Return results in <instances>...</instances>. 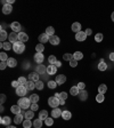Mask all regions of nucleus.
Instances as JSON below:
<instances>
[{"mask_svg": "<svg viewBox=\"0 0 114 128\" xmlns=\"http://www.w3.org/2000/svg\"><path fill=\"white\" fill-rule=\"evenodd\" d=\"M48 104H49L50 108L56 109V108H58V105L61 104V101H59L57 97H55V96H51V97L48 98Z\"/></svg>", "mask_w": 114, "mask_h": 128, "instance_id": "7ed1b4c3", "label": "nucleus"}, {"mask_svg": "<svg viewBox=\"0 0 114 128\" xmlns=\"http://www.w3.org/2000/svg\"><path fill=\"white\" fill-rule=\"evenodd\" d=\"M7 64L9 68H15L16 65H17V61H16V58H13V57H9L7 61Z\"/></svg>", "mask_w": 114, "mask_h": 128, "instance_id": "4be33fe9", "label": "nucleus"}, {"mask_svg": "<svg viewBox=\"0 0 114 128\" xmlns=\"http://www.w3.org/2000/svg\"><path fill=\"white\" fill-rule=\"evenodd\" d=\"M104 100H105V98H104V95L103 94H97V96H96V101L98 102V103H102V102H104Z\"/></svg>", "mask_w": 114, "mask_h": 128, "instance_id": "c03bdc74", "label": "nucleus"}, {"mask_svg": "<svg viewBox=\"0 0 114 128\" xmlns=\"http://www.w3.org/2000/svg\"><path fill=\"white\" fill-rule=\"evenodd\" d=\"M111 18H112V21H113V22H114V11H113V13H112V15H111Z\"/></svg>", "mask_w": 114, "mask_h": 128, "instance_id": "052dcab7", "label": "nucleus"}, {"mask_svg": "<svg viewBox=\"0 0 114 128\" xmlns=\"http://www.w3.org/2000/svg\"><path fill=\"white\" fill-rule=\"evenodd\" d=\"M29 40V37H27V34L25 32H19L18 33V41L21 42H25Z\"/></svg>", "mask_w": 114, "mask_h": 128, "instance_id": "dca6fc26", "label": "nucleus"}, {"mask_svg": "<svg viewBox=\"0 0 114 128\" xmlns=\"http://www.w3.org/2000/svg\"><path fill=\"white\" fill-rule=\"evenodd\" d=\"M70 65H71L72 68H75L76 65H78V61H75L74 58H73L72 61H70Z\"/></svg>", "mask_w": 114, "mask_h": 128, "instance_id": "603ef678", "label": "nucleus"}, {"mask_svg": "<svg viewBox=\"0 0 114 128\" xmlns=\"http://www.w3.org/2000/svg\"><path fill=\"white\" fill-rule=\"evenodd\" d=\"M18 82L21 83L22 86H24V85L27 82V80L25 79V77H19V78H18Z\"/></svg>", "mask_w": 114, "mask_h": 128, "instance_id": "de8ad7c7", "label": "nucleus"}, {"mask_svg": "<svg viewBox=\"0 0 114 128\" xmlns=\"http://www.w3.org/2000/svg\"><path fill=\"white\" fill-rule=\"evenodd\" d=\"M79 98H80V101H87V98H88V93L86 91H80L79 93Z\"/></svg>", "mask_w": 114, "mask_h": 128, "instance_id": "b1692460", "label": "nucleus"}, {"mask_svg": "<svg viewBox=\"0 0 114 128\" xmlns=\"http://www.w3.org/2000/svg\"><path fill=\"white\" fill-rule=\"evenodd\" d=\"M56 72H57V68L55 66V65H53V64H49V65L47 66V73H48V74L53 75V74H55Z\"/></svg>", "mask_w": 114, "mask_h": 128, "instance_id": "f8f14e48", "label": "nucleus"}, {"mask_svg": "<svg viewBox=\"0 0 114 128\" xmlns=\"http://www.w3.org/2000/svg\"><path fill=\"white\" fill-rule=\"evenodd\" d=\"M24 86L26 87L27 91H33L34 88H35V82H34V81H32V80H29V81H27V82L25 83Z\"/></svg>", "mask_w": 114, "mask_h": 128, "instance_id": "412c9836", "label": "nucleus"}, {"mask_svg": "<svg viewBox=\"0 0 114 128\" xmlns=\"http://www.w3.org/2000/svg\"><path fill=\"white\" fill-rule=\"evenodd\" d=\"M54 65H55V66H56V68H59V66H62V63L61 62H59V61H57L56 63L54 64Z\"/></svg>", "mask_w": 114, "mask_h": 128, "instance_id": "4d7b16f0", "label": "nucleus"}, {"mask_svg": "<svg viewBox=\"0 0 114 128\" xmlns=\"http://www.w3.org/2000/svg\"><path fill=\"white\" fill-rule=\"evenodd\" d=\"M6 66H8L7 62H1V63H0V70H5Z\"/></svg>", "mask_w": 114, "mask_h": 128, "instance_id": "864d4df0", "label": "nucleus"}, {"mask_svg": "<svg viewBox=\"0 0 114 128\" xmlns=\"http://www.w3.org/2000/svg\"><path fill=\"white\" fill-rule=\"evenodd\" d=\"M8 58H9V57L7 56V54H6V53H1V54H0V60H1V62H7Z\"/></svg>", "mask_w": 114, "mask_h": 128, "instance_id": "a18cd8bd", "label": "nucleus"}, {"mask_svg": "<svg viewBox=\"0 0 114 128\" xmlns=\"http://www.w3.org/2000/svg\"><path fill=\"white\" fill-rule=\"evenodd\" d=\"M8 40H9V42H11V44L14 45L15 42L18 41V33H16V32H11V33H9Z\"/></svg>", "mask_w": 114, "mask_h": 128, "instance_id": "0eeeda50", "label": "nucleus"}, {"mask_svg": "<svg viewBox=\"0 0 114 128\" xmlns=\"http://www.w3.org/2000/svg\"><path fill=\"white\" fill-rule=\"evenodd\" d=\"M98 91H99V94H105L107 91V86L106 85H104V83H102V85H99V87H98Z\"/></svg>", "mask_w": 114, "mask_h": 128, "instance_id": "7c9ffc66", "label": "nucleus"}, {"mask_svg": "<svg viewBox=\"0 0 114 128\" xmlns=\"http://www.w3.org/2000/svg\"><path fill=\"white\" fill-rule=\"evenodd\" d=\"M7 128H16L15 126H10V125H9V126H7Z\"/></svg>", "mask_w": 114, "mask_h": 128, "instance_id": "e2e57ef3", "label": "nucleus"}, {"mask_svg": "<svg viewBox=\"0 0 114 128\" xmlns=\"http://www.w3.org/2000/svg\"><path fill=\"white\" fill-rule=\"evenodd\" d=\"M10 27H11V30H13V32H16V33L22 32V31H21L22 27H21V24H19L18 22H13L10 24Z\"/></svg>", "mask_w": 114, "mask_h": 128, "instance_id": "423d86ee", "label": "nucleus"}, {"mask_svg": "<svg viewBox=\"0 0 114 128\" xmlns=\"http://www.w3.org/2000/svg\"><path fill=\"white\" fill-rule=\"evenodd\" d=\"M35 72L39 73V74H43L45 72H47V68H46L43 64H39L38 66L35 68Z\"/></svg>", "mask_w": 114, "mask_h": 128, "instance_id": "9b49d317", "label": "nucleus"}, {"mask_svg": "<svg viewBox=\"0 0 114 128\" xmlns=\"http://www.w3.org/2000/svg\"><path fill=\"white\" fill-rule=\"evenodd\" d=\"M48 118V112L46 111V110H41L40 112H39V119H41V120H46Z\"/></svg>", "mask_w": 114, "mask_h": 128, "instance_id": "bb28decb", "label": "nucleus"}, {"mask_svg": "<svg viewBox=\"0 0 114 128\" xmlns=\"http://www.w3.org/2000/svg\"><path fill=\"white\" fill-rule=\"evenodd\" d=\"M33 127L34 128H41L42 127V120L41 119H34L33 121Z\"/></svg>", "mask_w": 114, "mask_h": 128, "instance_id": "473e14b6", "label": "nucleus"}, {"mask_svg": "<svg viewBox=\"0 0 114 128\" xmlns=\"http://www.w3.org/2000/svg\"><path fill=\"white\" fill-rule=\"evenodd\" d=\"M103 38H104V36H103L102 33H97V34L95 36V40H96L97 42H100V41L103 40Z\"/></svg>", "mask_w": 114, "mask_h": 128, "instance_id": "49530a36", "label": "nucleus"}, {"mask_svg": "<svg viewBox=\"0 0 114 128\" xmlns=\"http://www.w3.org/2000/svg\"><path fill=\"white\" fill-rule=\"evenodd\" d=\"M49 42L53 46H57L61 42V39H59V37H57V36H51V37H49Z\"/></svg>", "mask_w": 114, "mask_h": 128, "instance_id": "9d476101", "label": "nucleus"}, {"mask_svg": "<svg viewBox=\"0 0 114 128\" xmlns=\"http://www.w3.org/2000/svg\"><path fill=\"white\" fill-rule=\"evenodd\" d=\"M48 62H49V64H55L57 62V58H56V56L55 55H50L49 56V58H48Z\"/></svg>", "mask_w": 114, "mask_h": 128, "instance_id": "79ce46f5", "label": "nucleus"}, {"mask_svg": "<svg viewBox=\"0 0 114 128\" xmlns=\"http://www.w3.org/2000/svg\"><path fill=\"white\" fill-rule=\"evenodd\" d=\"M75 39L78 41H84V40L87 39V34H86V32H83V31H80V32L75 33Z\"/></svg>", "mask_w": 114, "mask_h": 128, "instance_id": "6e6552de", "label": "nucleus"}, {"mask_svg": "<svg viewBox=\"0 0 114 128\" xmlns=\"http://www.w3.org/2000/svg\"><path fill=\"white\" fill-rule=\"evenodd\" d=\"M24 118H25V119H29V120L33 119V118H34V111H32V110L26 111V112L24 113Z\"/></svg>", "mask_w": 114, "mask_h": 128, "instance_id": "a878e982", "label": "nucleus"}, {"mask_svg": "<svg viewBox=\"0 0 114 128\" xmlns=\"http://www.w3.org/2000/svg\"><path fill=\"white\" fill-rule=\"evenodd\" d=\"M70 93H71V95H72V96H76V95H79L80 89H79V88H78L76 86H73V87H71V89H70Z\"/></svg>", "mask_w": 114, "mask_h": 128, "instance_id": "c756f323", "label": "nucleus"}, {"mask_svg": "<svg viewBox=\"0 0 114 128\" xmlns=\"http://www.w3.org/2000/svg\"><path fill=\"white\" fill-rule=\"evenodd\" d=\"M106 69H107V64L102 60V61H100V63L98 64V70H99V71H105Z\"/></svg>", "mask_w": 114, "mask_h": 128, "instance_id": "f704fd0d", "label": "nucleus"}, {"mask_svg": "<svg viewBox=\"0 0 114 128\" xmlns=\"http://www.w3.org/2000/svg\"><path fill=\"white\" fill-rule=\"evenodd\" d=\"M43 87H45V85H43V81H40V80H39L38 82H35V88H37V89H39V91H42V89H43Z\"/></svg>", "mask_w": 114, "mask_h": 128, "instance_id": "a19ab883", "label": "nucleus"}, {"mask_svg": "<svg viewBox=\"0 0 114 128\" xmlns=\"http://www.w3.org/2000/svg\"><path fill=\"white\" fill-rule=\"evenodd\" d=\"M17 104L21 106V109L22 110H26V109H29V108H31V104H32V103H31L30 98L22 97L17 101Z\"/></svg>", "mask_w": 114, "mask_h": 128, "instance_id": "f257e3e1", "label": "nucleus"}, {"mask_svg": "<svg viewBox=\"0 0 114 128\" xmlns=\"http://www.w3.org/2000/svg\"><path fill=\"white\" fill-rule=\"evenodd\" d=\"M0 122H1V125H5V126H9L11 122V119L9 117H2L1 118V120H0Z\"/></svg>", "mask_w": 114, "mask_h": 128, "instance_id": "393cba45", "label": "nucleus"}, {"mask_svg": "<svg viewBox=\"0 0 114 128\" xmlns=\"http://www.w3.org/2000/svg\"><path fill=\"white\" fill-rule=\"evenodd\" d=\"M76 87L79 88L80 91H84V88H86V83L84 82H79L78 85H76Z\"/></svg>", "mask_w": 114, "mask_h": 128, "instance_id": "09e8293b", "label": "nucleus"}, {"mask_svg": "<svg viewBox=\"0 0 114 128\" xmlns=\"http://www.w3.org/2000/svg\"><path fill=\"white\" fill-rule=\"evenodd\" d=\"M84 32H86V34H87V36H90V34L92 33V31H91V29H89V27H88L87 30L84 31Z\"/></svg>", "mask_w": 114, "mask_h": 128, "instance_id": "6e6d98bb", "label": "nucleus"}, {"mask_svg": "<svg viewBox=\"0 0 114 128\" xmlns=\"http://www.w3.org/2000/svg\"><path fill=\"white\" fill-rule=\"evenodd\" d=\"M62 118H63L64 120H70V119L72 118V113L70 112V111H67V110H65V111H63V113H62Z\"/></svg>", "mask_w": 114, "mask_h": 128, "instance_id": "5701e85b", "label": "nucleus"}, {"mask_svg": "<svg viewBox=\"0 0 114 128\" xmlns=\"http://www.w3.org/2000/svg\"><path fill=\"white\" fill-rule=\"evenodd\" d=\"M48 87H49L50 89H55L57 87V82L55 80H50V81H48Z\"/></svg>", "mask_w": 114, "mask_h": 128, "instance_id": "ea45409f", "label": "nucleus"}, {"mask_svg": "<svg viewBox=\"0 0 114 128\" xmlns=\"http://www.w3.org/2000/svg\"><path fill=\"white\" fill-rule=\"evenodd\" d=\"M1 47L4 49H6V50H10V49H13V44L11 42H1Z\"/></svg>", "mask_w": 114, "mask_h": 128, "instance_id": "c85d7f7f", "label": "nucleus"}, {"mask_svg": "<svg viewBox=\"0 0 114 128\" xmlns=\"http://www.w3.org/2000/svg\"><path fill=\"white\" fill-rule=\"evenodd\" d=\"M11 86L14 87V88H17V87L21 86V83L18 82V80H14V81L11 82Z\"/></svg>", "mask_w": 114, "mask_h": 128, "instance_id": "3c124183", "label": "nucleus"}, {"mask_svg": "<svg viewBox=\"0 0 114 128\" xmlns=\"http://www.w3.org/2000/svg\"><path fill=\"white\" fill-rule=\"evenodd\" d=\"M13 50L15 52L16 54H23L24 50H25V45L24 42H21V41H17L13 45Z\"/></svg>", "mask_w": 114, "mask_h": 128, "instance_id": "f03ea898", "label": "nucleus"}, {"mask_svg": "<svg viewBox=\"0 0 114 128\" xmlns=\"http://www.w3.org/2000/svg\"><path fill=\"white\" fill-rule=\"evenodd\" d=\"M73 58L75 61H80L83 58V54L81 53V52H75V53L73 54Z\"/></svg>", "mask_w": 114, "mask_h": 128, "instance_id": "2f4dec72", "label": "nucleus"}, {"mask_svg": "<svg viewBox=\"0 0 114 128\" xmlns=\"http://www.w3.org/2000/svg\"><path fill=\"white\" fill-rule=\"evenodd\" d=\"M43 50H45V46L42 44H39V45L35 46V52L37 53H43Z\"/></svg>", "mask_w": 114, "mask_h": 128, "instance_id": "4c0bfd02", "label": "nucleus"}, {"mask_svg": "<svg viewBox=\"0 0 114 128\" xmlns=\"http://www.w3.org/2000/svg\"><path fill=\"white\" fill-rule=\"evenodd\" d=\"M26 93H27V89L25 86H22V85H21L19 87L16 88V95H18V96H22L23 97V96H25Z\"/></svg>", "mask_w": 114, "mask_h": 128, "instance_id": "20e7f679", "label": "nucleus"}, {"mask_svg": "<svg viewBox=\"0 0 114 128\" xmlns=\"http://www.w3.org/2000/svg\"><path fill=\"white\" fill-rule=\"evenodd\" d=\"M29 98H30V101H31V103H32V104H33V103H38V101H39V95L32 94Z\"/></svg>", "mask_w": 114, "mask_h": 128, "instance_id": "e433bc0d", "label": "nucleus"}, {"mask_svg": "<svg viewBox=\"0 0 114 128\" xmlns=\"http://www.w3.org/2000/svg\"><path fill=\"white\" fill-rule=\"evenodd\" d=\"M72 31L75 32V33L80 32V31H81V24H80L79 22H74L72 24Z\"/></svg>", "mask_w": 114, "mask_h": 128, "instance_id": "aec40b11", "label": "nucleus"}, {"mask_svg": "<svg viewBox=\"0 0 114 128\" xmlns=\"http://www.w3.org/2000/svg\"><path fill=\"white\" fill-rule=\"evenodd\" d=\"M10 111L16 116V114H19V113H21L22 109H21V106H19L18 104H16V105H13V106H11V108H10Z\"/></svg>", "mask_w": 114, "mask_h": 128, "instance_id": "6ab92c4d", "label": "nucleus"}, {"mask_svg": "<svg viewBox=\"0 0 114 128\" xmlns=\"http://www.w3.org/2000/svg\"><path fill=\"white\" fill-rule=\"evenodd\" d=\"M46 34H48L49 37H51V36H55V29H54L53 27H48L47 29H46Z\"/></svg>", "mask_w": 114, "mask_h": 128, "instance_id": "72a5a7b5", "label": "nucleus"}, {"mask_svg": "<svg viewBox=\"0 0 114 128\" xmlns=\"http://www.w3.org/2000/svg\"><path fill=\"white\" fill-rule=\"evenodd\" d=\"M32 126H33V122L31 120H29V119H25L23 121V127L24 128H31Z\"/></svg>", "mask_w": 114, "mask_h": 128, "instance_id": "c9c22d12", "label": "nucleus"}, {"mask_svg": "<svg viewBox=\"0 0 114 128\" xmlns=\"http://www.w3.org/2000/svg\"><path fill=\"white\" fill-rule=\"evenodd\" d=\"M62 110L58 109V108H56V109H53V111H51V117L53 118H58L62 116Z\"/></svg>", "mask_w": 114, "mask_h": 128, "instance_id": "f3484780", "label": "nucleus"}, {"mask_svg": "<svg viewBox=\"0 0 114 128\" xmlns=\"http://www.w3.org/2000/svg\"><path fill=\"white\" fill-rule=\"evenodd\" d=\"M110 60L114 62V53H111V54H110Z\"/></svg>", "mask_w": 114, "mask_h": 128, "instance_id": "13d9d810", "label": "nucleus"}, {"mask_svg": "<svg viewBox=\"0 0 114 128\" xmlns=\"http://www.w3.org/2000/svg\"><path fill=\"white\" fill-rule=\"evenodd\" d=\"M39 73H37V72H32V73H30L29 74V79L32 80V81H34V82H38L39 81Z\"/></svg>", "mask_w": 114, "mask_h": 128, "instance_id": "a211bd4d", "label": "nucleus"}, {"mask_svg": "<svg viewBox=\"0 0 114 128\" xmlns=\"http://www.w3.org/2000/svg\"><path fill=\"white\" fill-rule=\"evenodd\" d=\"M55 81L57 82V85H63V83H65V81H66V77H65L64 74L57 75L56 79H55Z\"/></svg>", "mask_w": 114, "mask_h": 128, "instance_id": "4468645a", "label": "nucleus"}, {"mask_svg": "<svg viewBox=\"0 0 114 128\" xmlns=\"http://www.w3.org/2000/svg\"><path fill=\"white\" fill-rule=\"evenodd\" d=\"M4 110H5L4 105H1V108H0V111H1V112H2V111H4Z\"/></svg>", "mask_w": 114, "mask_h": 128, "instance_id": "680f3d73", "label": "nucleus"}, {"mask_svg": "<svg viewBox=\"0 0 114 128\" xmlns=\"http://www.w3.org/2000/svg\"><path fill=\"white\" fill-rule=\"evenodd\" d=\"M15 2V0H7V4H9V5H13Z\"/></svg>", "mask_w": 114, "mask_h": 128, "instance_id": "bf43d9fd", "label": "nucleus"}, {"mask_svg": "<svg viewBox=\"0 0 114 128\" xmlns=\"http://www.w3.org/2000/svg\"><path fill=\"white\" fill-rule=\"evenodd\" d=\"M39 41H40V44H46L47 41H49V36L46 33H41L40 36H39Z\"/></svg>", "mask_w": 114, "mask_h": 128, "instance_id": "ddd939ff", "label": "nucleus"}, {"mask_svg": "<svg viewBox=\"0 0 114 128\" xmlns=\"http://www.w3.org/2000/svg\"><path fill=\"white\" fill-rule=\"evenodd\" d=\"M31 110H32V111H37V110H39L38 103H33V104H31Z\"/></svg>", "mask_w": 114, "mask_h": 128, "instance_id": "8fccbe9b", "label": "nucleus"}, {"mask_svg": "<svg viewBox=\"0 0 114 128\" xmlns=\"http://www.w3.org/2000/svg\"><path fill=\"white\" fill-rule=\"evenodd\" d=\"M11 11H13V6H11V5L6 4L4 7H2V13H4L5 15H9Z\"/></svg>", "mask_w": 114, "mask_h": 128, "instance_id": "1a4fd4ad", "label": "nucleus"}, {"mask_svg": "<svg viewBox=\"0 0 114 128\" xmlns=\"http://www.w3.org/2000/svg\"><path fill=\"white\" fill-rule=\"evenodd\" d=\"M63 60L64 61H72L73 60V54H68V53H66V54H64L63 55Z\"/></svg>", "mask_w": 114, "mask_h": 128, "instance_id": "58836bf2", "label": "nucleus"}, {"mask_svg": "<svg viewBox=\"0 0 114 128\" xmlns=\"http://www.w3.org/2000/svg\"><path fill=\"white\" fill-rule=\"evenodd\" d=\"M45 124H46V126H53V124H54V119H53V117L51 118H47L45 120Z\"/></svg>", "mask_w": 114, "mask_h": 128, "instance_id": "37998d69", "label": "nucleus"}, {"mask_svg": "<svg viewBox=\"0 0 114 128\" xmlns=\"http://www.w3.org/2000/svg\"><path fill=\"white\" fill-rule=\"evenodd\" d=\"M43 61H45V56H43V54L42 53H35L34 55V62L38 64H42L43 63Z\"/></svg>", "mask_w": 114, "mask_h": 128, "instance_id": "39448f33", "label": "nucleus"}, {"mask_svg": "<svg viewBox=\"0 0 114 128\" xmlns=\"http://www.w3.org/2000/svg\"><path fill=\"white\" fill-rule=\"evenodd\" d=\"M8 37H9V34H7V32H6L4 29H1V30H0V39H1V41L4 42Z\"/></svg>", "mask_w": 114, "mask_h": 128, "instance_id": "cd10ccee", "label": "nucleus"}, {"mask_svg": "<svg viewBox=\"0 0 114 128\" xmlns=\"http://www.w3.org/2000/svg\"><path fill=\"white\" fill-rule=\"evenodd\" d=\"M0 98H1V104H4L5 103V101H6V95H4V94H1V96H0Z\"/></svg>", "mask_w": 114, "mask_h": 128, "instance_id": "5fc2aeb1", "label": "nucleus"}, {"mask_svg": "<svg viewBox=\"0 0 114 128\" xmlns=\"http://www.w3.org/2000/svg\"><path fill=\"white\" fill-rule=\"evenodd\" d=\"M23 119H25V118H24V114H22V113H19V114H16L15 118H14V122H15L16 125L23 124Z\"/></svg>", "mask_w": 114, "mask_h": 128, "instance_id": "2eb2a0df", "label": "nucleus"}]
</instances>
